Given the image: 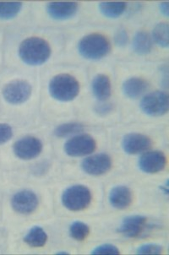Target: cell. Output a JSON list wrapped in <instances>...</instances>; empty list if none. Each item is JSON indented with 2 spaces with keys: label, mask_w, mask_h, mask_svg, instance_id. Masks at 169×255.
<instances>
[{
  "label": "cell",
  "mask_w": 169,
  "mask_h": 255,
  "mask_svg": "<svg viewBox=\"0 0 169 255\" xmlns=\"http://www.w3.org/2000/svg\"><path fill=\"white\" fill-rule=\"evenodd\" d=\"M153 39L147 31H138L133 38L134 51L138 54L145 55L150 53L153 49Z\"/></svg>",
  "instance_id": "cell-18"
},
{
  "label": "cell",
  "mask_w": 169,
  "mask_h": 255,
  "mask_svg": "<svg viewBox=\"0 0 169 255\" xmlns=\"http://www.w3.org/2000/svg\"><path fill=\"white\" fill-rule=\"evenodd\" d=\"M92 88L94 97L101 102L108 100L111 96V81L106 75H97L92 81Z\"/></svg>",
  "instance_id": "cell-16"
},
{
  "label": "cell",
  "mask_w": 169,
  "mask_h": 255,
  "mask_svg": "<svg viewBox=\"0 0 169 255\" xmlns=\"http://www.w3.org/2000/svg\"><path fill=\"white\" fill-rule=\"evenodd\" d=\"M51 97L59 102H70L76 98L80 92V83L72 75L60 74L56 75L49 82Z\"/></svg>",
  "instance_id": "cell-3"
},
{
  "label": "cell",
  "mask_w": 169,
  "mask_h": 255,
  "mask_svg": "<svg viewBox=\"0 0 169 255\" xmlns=\"http://www.w3.org/2000/svg\"><path fill=\"white\" fill-rule=\"evenodd\" d=\"M119 250L112 244H103L92 250V255H119Z\"/></svg>",
  "instance_id": "cell-26"
},
{
  "label": "cell",
  "mask_w": 169,
  "mask_h": 255,
  "mask_svg": "<svg viewBox=\"0 0 169 255\" xmlns=\"http://www.w3.org/2000/svg\"><path fill=\"white\" fill-rule=\"evenodd\" d=\"M78 51L86 59L99 60L110 53L111 43L103 34H89L80 40Z\"/></svg>",
  "instance_id": "cell-2"
},
{
  "label": "cell",
  "mask_w": 169,
  "mask_h": 255,
  "mask_svg": "<svg viewBox=\"0 0 169 255\" xmlns=\"http://www.w3.org/2000/svg\"><path fill=\"white\" fill-rule=\"evenodd\" d=\"M169 96L160 91L146 95L141 102V109L149 116H163L169 111Z\"/></svg>",
  "instance_id": "cell-6"
},
{
  "label": "cell",
  "mask_w": 169,
  "mask_h": 255,
  "mask_svg": "<svg viewBox=\"0 0 169 255\" xmlns=\"http://www.w3.org/2000/svg\"><path fill=\"white\" fill-rule=\"evenodd\" d=\"M166 166V155L159 150H151L144 152L139 159L140 168L147 173L161 172Z\"/></svg>",
  "instance_id": "cell-11"
},
{
  "label": "cell",
  "mask_w": 169,
  "mask_h": 255,
  "mask_svg": "<svg viewBox=\"0 0 169 255\" xmlns=\"http://www.w3.org/2000/svg\"><path fill=\"white\" fill-rule=\"evenodd\" d=\"M114 39H115V42H116V44L118 46L124 47V46L127 44L128 40H129L127 31H125L124 28L119 29L117 31L116 34H115Z\"/></svg>",
  "instance_id": "cell-28"
},
{
  "label": "cell",
  "mask_w": 169,
  "mask_h": 255,
  "mask_svg": "<svg viewBox=\"0 0 169 255\" xmlns=\"http://www.w3.org/2000/svg\"><path fill=\"white\" fill-rule=\"evenodd\" d=\"M147 218L142 216H131L126 217L119 228V233L124 236L133 239L140 236L144 230Z\"/></svg>",
  "instance_id": "cell-14"
},
{
  "label": "cell",
  "mask_w": 169,
  "mask_h": 255,
  "mask_svg": "<svg viewBox=\"0 0 169 255\" xmlns=\"http://www.w3.org/2000/svg\"><path fill=\"white\" fill-rule=\"evenodd\" d=\"M22 7L19 2H0V19H9L19 14Z\"/></svg>",
  "instance_id": "cell-23"
},
{
  "label": "cell",
  "mask_w": 169,
  "mask_h": 255,
  "mask_svg": "<svg viewBox=\"0 0 169 255\" xmlns=\"http://www.w3.org/2000/svg\"><path fill=\"white\" fill-rule=\"evenodd\" d=\"M159 8H160L162 14L166 15V16H169V3L168 2H163V3H160Z\"/></svg>",
  "instance_id": "cell-29"
},
{
  "label": "cell",
  "mask_w": 169,
  "mask_h": 255,
  "mask_svg": "<svg viewBox=\"0 0 169 255\" xmlns=\"http://www.w3.org/2000/svg\"><path fill=\"white\" fill-rule=\"evenodd\" d=\"M69 234L76 241L82 242L88 238L90 228L82 222H73L69 228Z\"/></svg>",
  "instance_id": "cell-24"
},
{
  "label": "cell",
  "mask_w": 169,
  "mask_h": 255,
  "mask_svg": "<svg viewBox=\"0 0 169 255\" xmlns=\"http://www.w3.org/2000/svg\"><path fill=\"white\" fill-rule=\"evenodd\" d=\"M169 25L167 22L158 23L153 31V42H155L158 46L168 47L169 44Z\"/></svg>",
  "instance_id": "cell-21"
},
{
  "label": "cell",
  "mask_w": 169,
  "mask_h": 255,
  "mask_svg": "<svg viewBox=\"0 0 169 255\" xmlns=\"http://www.w3.org/2000/svg\"><path fill=\"white\" fill-rule=\"evenodd\" d=\"M51 53L49 43L38 36L28 37L19 45V58L25 64L31 66L45 64L50 58Z\"/></svg>",
  "instance_id": "cell-1"
},
{
  "label": "cell",
  "mask_w": 169,
  "mask_h": 255,
  "mask_svg": "<svg viewBox=\"0 0 169 255\" xmlns=\"http://www.w3.org/2000/svg\"><path fill=\"white\" fill-rule=\"evenodd\" d=\"M113 161L108 154L100 153L89 155L84 159L81 167L84 172L92 176H100L105 174L111 169Z\"/></svg>",
  "instance_id": "cell-9"
},
{
  "label": "cell",
  "mask_w": 169,
  "mask_h": 255,
  "mask_svg": "<svg viewBox=\"0 0 169 255\" xmlns=\"http://www.w3.org/2000/svg\"><path fill=\"white\" fill-rule=\"evenodd\" d=\"M164 248L158 244H144L137 250L139 255H161Z\"/></svg>",
  "instance_id": "cell-25"
},
{
  "label": "cell",
  "mask_w": 169,
  "mask_h": 255,
  "mask_svg": "<svg viewBox=\"0 0 169 255\" xmlns=\"http://www.w3.org/2000/svg\"><path fill=\"white\" fill-rule=\"evenodd\" d=\"M32 87L25 81H14L7 84L3 89V97L7 103L13 105L24 103L30 98Z\"/></svg>",
  "instance_id": "cell-7"
},
{
  "label": "cell",
  "mask_w": 169,
  "mask_h": 255,
  "mask_svg": "<svg viewBox=\"0 0 169 255\" xmlns=\"http://www.w3.org/2000/svg\"><path fill=\"white\" fill-rule=\"evenodd\" d=\"M123 149L130 155L144 153L152 146V140L148 136L142 133H128L122 141Z\"/></svg>",
  "instance_id": "cell-12"
},
{
  "label": "cell",
  "mask_w": 169,
  "mask_h": 255,
  "mask_svg": "<svg viewBox=\"0 0 169 255\" xmlns=\"http://www.w3.org/2000/svg\"><path fill=\"white\" fill-rule=\"evenodd\" d=\"M133 194L126 186H116L109 194V202L114 208L125 210L132 204Z\"/></svg>",
  "instance_id": "cell-15"
},
{
  "label": "cell",
  "mask_w": 169,
  "mask_h": 255,
  "mask_svg": "<svg viewBox=\"0 0 169 255\" xmlns=\"http://www.w3.org/2000/svg\"><path fill=\"white\" fill-rule=\"evenodd\" d=\"M25 244L32 248H42L47 242V234L41 227L31 228L24 238Z\"/></svg>",
  "instance_id": "cell-19"
},
{
  "label": "cell",
  "mask_w": 169,
  "mask_h": 255,
  "mask_svg": "<svg viewBox=\"0 0 169 255\" xmlns=\"http://www.w3.org/2000/svg\"><path fill=\"white\" fill-rule=\"evenodd\" d=\"M14 152L21 160H32L42 151V143L34 136H25L14 144Z\"/></svg>",
  "instance_id": "cell-8"
},
{
  "label": "cell",
  "mask_w": 169,
  "mask_h": 255,
  "mask_svg": "<svg viewBox=\"0 0 169 255\" xmlns=\"http://www.w3.org/2000/svg\"><path fill=\"white\" fill-rule=\"evenodd\" d=\"M68 254H69L68 252H59L57 255H68Z\"/></svg>",
  "instance_id": "cell-30"
},
{
  "label": "cell",
  "mask_w": 169,
  "mask_h": 255,
  "mask_svg": "<svg viewBox=\"0 0 169 255\" xmlns=\"http://www.w3.org/2000/svg\"><path fill=\"white\" fill-rule=\"evenodd\" d=\"M91 190L84 185L69 187L62 194V203L71 211H81L87 208L92 202Z\"/></svg>",
  "instance_id": "cell-4"
},
{
  "label": "cell",
  "mask_w": 169,
  "mask_h": 255,
  "mask_svg": "<svg viewBox=\"0 0 169 255\" xmlns=\"http://www.w3.org/2000/svg\"><path fill=\"white\" fill-rule=\"evenodd\" d=\"M83 125L80 123H67L59 125L54 130V135L59 138H64L68 136H74L81 133L83 131Z\"/></svg>",
  "instance_id": "cell-22"
},
{
  "label": "cell",
  "mask_w": 169,
  "mask_h": 255,
  "mask_svg": "<svg viewBox=\"0 0 169 255\" xmlns=\"http://www.w3.org/2000/svg\"><path fill=\"white\" fill-rule=\"evenodd\" d=\"M39 205L37 195L31 190L17 192L11 199V206L14 211L21 215H30Z\"/></svg>",
  "instance_id": "cell-10"
},
{
  "label": "cell",
  "mask_w": 169,
  "mask_h": 255,
  "mask_svg": "<svg viewBox=\"0 0 169 255\" xmlns=\"http://www.w3.org/2000/svg\"><path fill=\"white\" fill-rule=\"evenodd\" d=\"M13 135L12 128L6 124H0V144H4L11 139Z\"/></svg>",
  "instance_id": "cell-27"
},
{
  "label": "cell",
  "mask_w": 169,
  "mask_h": 255,
  "mask_svg": "<svg viewBox=\"0 0 169 255\" xmlns=\"http://www.w3.org/2000/svg\"><path fill=\"white\" fill-rule=\"evenodd\" d=\"M127 8L125 2H101L99 10L104 16L115 19L121 16Z\"/></svg>",
  "instance_id": "cell-20"
},
{
  "label": "cell",
  "mask_w": 169,
  "mask_h": 255,
  "mask_svg": "<svg viewBox=\"0 0 169 255\" xmlns=\"http://www.w3.org/2000/svg\"><path fill=\"white\" fill-rule=\"evenodd\" d=\"M97 144L92 136L85 133L74 135L64 144V151L72 157L91 155L96 150Z\"/></svg>",
  "instance_id": "cell-5"
},
{
  "label": "cell",
  "mask_w": 169,
  "mask_h": 255,
  "mask_svg": "<svg viewBox=\"0 0 169 255\" xmlns=\"http://www.w3.org/2000/svg\"><path fill=\"white\" fill-rule=\"evenodd\" d=\"M78 8L76 2H51L47 5V12L53 19L64 20L74 16Z\"/></svg>",
  "instance_id": "cell-13"
},
{
  "label": "cell",
  "mask_w": 169,
  "mask_h": 255,
  "mask_svg": "<svg viewBox=\"0 0 169 255\" xmlns=\"http://www.w3.org/2000/svg\"><path fill=\"white\" fill-rule=\"evenodd\" d=\"M122 88L126 97L136 99L144 94L148 88V83L142 78L133 77L125 81Z\"/></svg>",
  "instance_id": "cell-17"
}]
</instances>
